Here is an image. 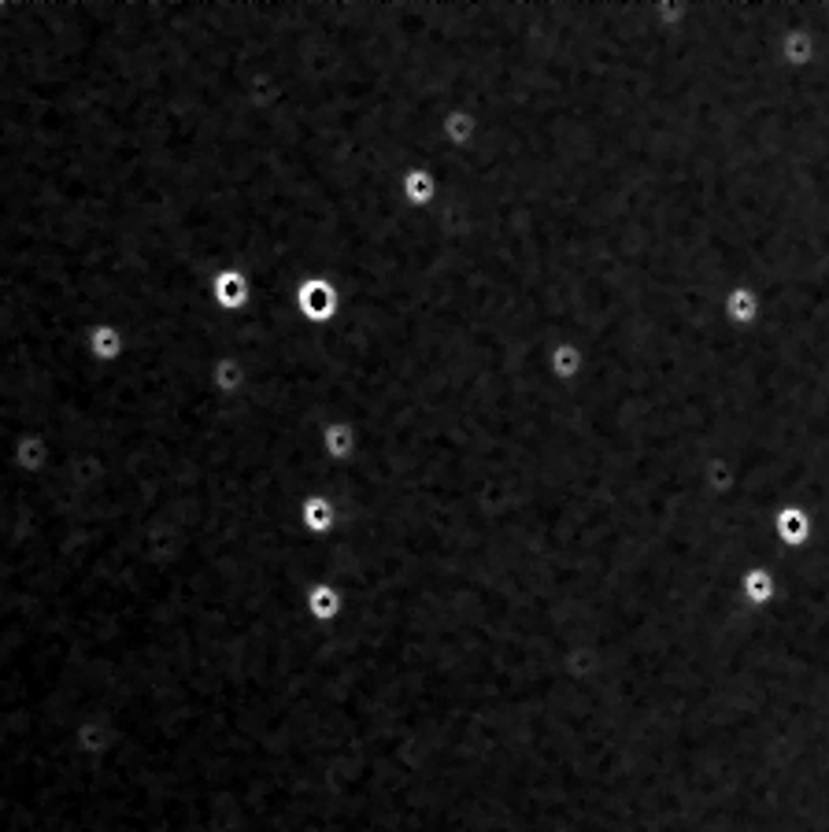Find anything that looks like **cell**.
<instances>
[{
  "label": "cell",
  "instance_id": "6da1fadb",
  "mask_svg": "<svg viewBox=\"0 0 829 832\" xmlns=\"http://www.w3.org/2000/svg\"><path fill=\"white\" fill-rule=\"evenodd\" d=\"M297 307L311 326H327L341 307V293L334 282H327V277H307V282L297 285Z\"/></svg>",
  "mask_w": 829,
  "mask_h": 832
},
{
  "label": "cell",
  "instance_id": "7a4b0ae2",
  "mask_svg": "<svg viewBox=\"0 0 829 832\" xmlns=\"http://www.w3.org/2000/svg\"><path fill=\"white\" fill-rule=\"evenodd\" d=\"M763 314H766V300H763V293L756 285L741 282V285L726 289V296H722V318L729 322L733 330H745V334L756 330L759 322H763Z\"/></svg>",
  "mask_w": 829,
  "mask_h": 832
},
{
  "label": "cell",
  "instance_id": "3957f363",
  "mask_svg": "<svg viewBox=\"0 0 829 832\" xmlns=\"http://www.w3.org/2000/svg\"><path fill=\"white\" fill-rule=\"evenodd\" d=\"M777 60L789 71H807L818 60V34H811L807 26H789L777 41Z\"/></svg>",
  "mask_w": 829,
  "mask_h": 832
},
{
  "label": "cell",
  "instance_id": "277c9868",
  "mask_svg": "<svg viewBox=\"0 0 829 832\" xmlns=\"http://www.w3.org/2000/svg\"><path fill=\"white\" fill-rule=\"evenodd\" d=\"M441 193V181L430 167H411L404 170V204L414 211H426Z\"/></svg>",
  "mask_w": 829,
  "mask_h": 832
},
{
  "label": "cell",
  "instance_id": "5b68a950",
  "mask_svg": "<svg viewBox=\"0 0 829 832\" xmlns=\"http://www.w3.org/2000/svg\"><path fill=\"white\" fill-rule=\"evenodd\" d=\"M548 359H551V374H556L560 382H578L581 370H585V363H589V352H585L578 341H567V337H563L560 344H551Z\"/></svg>",
  "mask_w": 829,
  "mask_h": 832
},
{
  "label": "cell",
  "instance_id": "8992f818",
  "mask_svg": "<svg viewBox=\"0 0 829 832\" xmlns=\"http://www.w3.org/2000/svg\"><path fill=\"white\" fill-rule=\"evenodd\" d=\"M474 137H478V119H474V111L455 108V111H448V115H444V141H448L455 152L471 149V145H474Z\"/></svg>",
  "mask_w": 829,
  "mask_h": 832
},
{
  "label": "cell",
  "instance_id": "52a82bcc",
  "mask_svg": "<svg viewBox=\"0 0 829 832\" xmlns=\"http://www.w3.org/2000/svg\"><path fill=\"white\" fill-rule=\"evenodd\" d=\"M245 300H249V282H245V274H238V270L222 274V282H219V304H222V307H241Z\"/></svg>",
  "mask_w": 829,
  "mask_h": 832
},
{
  "label": "cell",
  "instance_id": "ba28073f",
  "mask_svg": "<svg viewBox=\"0 0 829 832\" xmlns=\"http://www.w3.org/2000/svg\"><path fill=\"white\" fill-rule=\"evenodd\" d=\"M781 537H785L789 544H804L807 540V515L800 511V507H789V511L781 515Z\"/></svg>",
  "mask_w": 829,
  "mask_h": 832
},
{
  "label": "cell",
  "instance_id": "9c48e42d",
  "mask_svg": "<svg viewBox=\"0 0 829 832\" xmlns=\"http://www.w3.org/2000/svg\"><path fill=\"white\" fill-rule=\"evenodd\" d=\"M97 352H101V359H108L112 352H119V337H115L108 326L97 330Z\"/></svg>",
  "mask_w": 829,
  "mask_h": 832
},
{
  "label": "cell",
  "instance_id": "30bf717a",
  "mask_svg": "<svg viewBox=\"0 0 829 832\" xmlns=\"http://www.w3.org/2000/svg\"><path fill=\"white\" fill-rule=\"evenodd\" d=\"M748 585H752V599H756V604H763V599L774 592V581H770L766 574H752V581H748Z\"/></svg>",
  "mask_w": 829,
  "mask_h": 832
}]
</instances>
